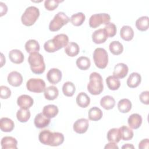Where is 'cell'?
Instances as JSON below:
<instances>
[{
	"label": "cell",
	"instance_id": "cell-1",
	"mask_svg": "<svg viewBox=\"0 0 149 149\" xmlns=\"http://www.w3.org/2000/svg\"><path fill=\"white\" fill-rule=\"evenodd\" d=\"M69 42V38L65 34H59L52 39L49 40L44 43V48L46 52H54L66 47Z\"/></svg>",
	"mask_w": 149,
	"mask_h": 149
},
{
	"label": "cell",
	"instance_id": "cell-2",
	"mask_svg": "<svg viewBox=\"0 0 149 149\" xmlns=\"http://www.w3.org/2000/svg\"><path fill=\"white\" fill-rule=\"evenodd\" d=\"M28 62L33 73L40 74L44 72L45 65L44 61V58L38 52L30 54L28 58Z\"/></svg>",
	"mask_w": 149,
	"mask_h": 149
},
{
	"label": "cell",
	"instance_id": "cell-3",
	"mask_svg": "<svg viewBox=\"0 0 149 149\" xmlns=\"http://www.w3.org/2000/svg\"><path fill=\"white\" fill-rule=\"evenodd\" d=\"M89 83L87 84V90L92 95H98L103 90V81L102 76L97 72H93L89 77Z\"/></svg>",
	"mask_w": 149,
	"mask_h": 149
},
{
	"label": "cell",
	"instance_id": "cell-4",
	"mask_svg": "<svg viewBox=\"0 0 149 149\" xmlns=\"http://www.w3.org/2000/svg\"><path fill=\"white\" fill-rule=\"evenodd\" d=\"M40 16V11L38 8L30 6L27 8L22 15V23L26 26H31L34 24Z\"/></svg>",
	"mask_w": 149,
	"mask_h": 149
},
{
	"label": "cell",
	"instance_id": "cell-5",
	"mask_svg": "<svg viewBox=\"0 0 149 149\" xmlns=\"http://www.w3.org/2000/svg\"><path fill=\"white\" fill-rule=\"evenodd\" d=\"M69 20V17L64 12H59L55 15L53 19L50 22L49 29L51 31H58L62 26L66 24Z\"/></svg>",
	"mask_w": 149,
	"mask_h": 149
},
{
	"label": "cell",
	"instance_id": "cell-6",
	"mask_svg": "<svg viewBox=\"0 0 149 149\" xmlns=\"http://www.w3.org/2000/svg\"><path fill=\"white\" fill-rule=\"evenodd\" d=\"M93 60L95 66L100 69H104L108 63V55L102 48H97L93 52Z\"/></svg>",
	"mask_w": 149,
	"mask_h": 149
},
{
	"label": "cell",
	"instance_id": "cell-7",
	"mask_svg": "<svg viewBox=\"0 0 149 149\" xmlns=\"http://www.w3.org/2000/svg\"><path fill=\"white\" fill-rule=\"evenodd\" d=\"M111 17L108 13H97L93 15L89 19V25L92 28H96L101 24L107 25L110 22Z\"/></svg>",
	"mask_w": 149,
	"mask_h": 149
},
{
	"label": "cell",
	"instance_id": "cell-8",
	"mask_svg": "<svg viewBox=\"0 0 149 149\" xmlns=\"http://www.w3.org/2000/svg\"><path fill=\"white\" fill-rule=\"evenodd\" d=\"M26 87L29 91L36 93H40L45 88V83L41 79L31 78L26 83Z\"/></svg>",
	"mask_w": 149,
	"mask_h": 149
},
{
	"label": "cell",
	"instance_id": "cell-9",
	"mask_svg": "<svg viewBox=\"0 0 149 149\" xmlns=\"http://www.w3.org/2000/svg\"><path fill=\"white\" fill-rule=\"evenodd\" d=\"M47 79L50 83L55 84L61 80L62 72L57 68H52L48 72Z\"/></svg>",
	"mask_w": 149,
	"mask_h": 149
},
{
	"label": "cell",
	"instance_id": "cell-10",
	"mask_svg": "<svg viewBox=\"0 0 149 149\" xmlns=\"http://www.w3.org/2000/svg\"><path fill=\"white\" fill-rule=\"evenodd\" d=\"M88 120L86 118L77 119L73 124V130L75 132L83 134L87 132L88 128Z\"/></svg>",
	"mask_w": 149,
	"mask_h": 149
},
{
	"label": "cell",
	"instance_id": "cell-11",
	"mask_svg": "<svg viewBox=\"0 0 149 149\" xmlns=\"http://www.w3.org/2000/svg\"><path fill=\"white\" fill-rule=\"evenodd\" d=\"M128 72L129 68L126 64L123 63H119L114 67L113 76L117 79H123L127 75Z\"/></svg>",
	"mask_w": 149,
	"mask_h": 149
},
{
	"label": "cell",
	"instance_id": "cell-12",
	"mask_svg": "<svg viewBox=\"0 0 149 149\" xmlns=\"http://www.w3.org/2000/svg\"><path fill=\"white\" fill-rule=\"evenodd\" d=\"M34 103V100L30 95L23 94L19 96L17 100V104L20 108L29 109Z\"/></svg>",
	"mask_w": 149,
	"mask_h": 149
},
{
	"label": "cell",
	"instance_id": "cell-13",
	"mask_svg": "<svg viewBox=\"0 0 149 149\" xmlns=\"http://www.w3.org/2000/svg\"><path fill=\"white\" fill-rule=\"evenodd\" d=\"M8 81L13 87L20 86L23 82V77L22 74L17 71H12L8 76Z\"/></svg>",
	"mask_w": 149,
	"mask_h": 149
},
{
	"label": "cell",
	"instance_id": "cell-14",
	"mask_svg": "<svg viewBox=\"0 0 149 149\" xmlns=\"http://www.w3.org/2000/svg\"><path fill=\"white\" fill-rule=\"evenodd\" d=\"M108 35L104 29H100L94 31L92 34V40L95 44H102L106 41Z\"/></svg>",
	"mask_w": 149,
	"mask_h": 149
},
{
	"label": "cell",
	"instance_id": "cell-15",
	"mask_svg": "<svg viewBox=\"0 0 149 149\" xmlns=\"http://www.w3.org/2000/svg\"><path fill=\"white\" fill-rule=\"evenodd\" d=\"M50 118L45 116L42 112L38 113L34 119V123L36 127L42 129L48 126L50 123Z\"/></svg>",
	"mask_w": 149,
	"mask_h": 149
},
{
	"label": "cell",
	"instance_id": "cell-16",
	"mask_svg": "<svg viewBox=\"0 0 149 149\" xmlns=\"http://www.w3.org/2000/svg\"><path fill=\"white\" fill-rule=\"evenodd\" d=\"M1 144L2 149H16L17 141L13 137L5 136L2 139Z\"/></svg>",
	"mask_w": 149,
	"mask_h": 149
},
{
	"label": "cell",
	"instance_id": "cell-17",
	"mask_svg": "<svg viewBox=\"0 0 149 149\" xmlns=\"http://www.w3.org/2000/svg\"><path fill=\"white\" fill-rule=\"evenodd\" d=\"M9 58L10 61L16 64H20L24 61V57L21 51L14 49L11 50L9 53Z\"/></svg>",
	"mask_w": 149,
	"mask_h": 149
},
{
	"label": "cell",
	"instance_id": "cell-18",
	"mask_svg": "<svg viewBox=\"0 0 149 149\" xmlns=\"http://www.w3.org/2000/svg\"><path fill=\"white\" fill-rule=\"evenodd\" d=\"M127 123L130 128L137 129L142 123V118L138 113H133L128 118Z\"/></svg>",
	"mask_w": 149,
	"mask_h": 149
},
{
	"label": "cell",
	"instance_id": "cell-19",
	"mask_svg": "<svg viewBox=\"0 0 149 149\" xmlns=\"http://www.w3.org/2000/svg\"><path fill=\"white\" fill-rule=\"evenodd\" d=\"M15 127L13 120L8 118H2L0 119V128L3 132H10Z\"/></svg>",
	"mask_w": 149,
	"mask_h": 149
},
{
	"label": "cell",
	"instance_id": "cell-20",
	"mask_svg": "<svg viewBox=\"0 0 149 149\" xmlns=\"http://www.w3.org/2000/svg\"><path fill=\"white\" fill-rule=\"evenodd\" d=\"M141 81V77L140 74L136 72L132 73L127 80V85L130 88H135L139 86Z\"/></svg>",
	"mask_w": 149,
	"mask_h": 149
},
{
	"label": "cell",
	"instance_id": "cell-21",
	"mask_svg": "<svg viewBox=\"0 0 149 149\" xmlns=\"http://www.w3.org/2000/svg\"><path fill=\"white\" fill-rule=\"evenodd\" d=\"M121 38L126 41L132 40L134 37V31L129 26H123L120 30Z\"/></svg>",
	"mask_w": 149,
	"mask_h": 149
},
{
	"label": "cell",
	"instance_id": "cell-22",
	"mask_svg": "<svg viewBox=\"0 0 149 149\" xmlns=\"http://www.w3.org/2000/svg\"><path fill=\"white\" fill-rule=\"evenodd\" d=\"M59 110L58 107L53 104H49L44 106L42 109V113L48 118H53L57 115Z\"/></svg>",
	"mask_w": 149,
	"mask_h": 149
},
{
	"label": "cell",
	"instance_id": "cell-23",
	"mask_svg": "<svg viewBox=\"0 0 149 149\" xmlns=\"http://www.w3.org/2000/svg\"><path fill=\"white\" fill-rule=\"evenodd\" d=\"M45 98L48 100H54L56 99L59 94V91L54 86H51L45 88L44 90Z\"/></svg>",
	"mask_w": 149,
	"mask_h": 149
},
{
	"label": "cell",
	"instance_id": "cell-24",
	"mask_svg": "<svg viewBox=\"0 0 149 149\" xmlns=\"http://www.w3.org/2000/svg\"><path fill=\"white\" fill-rule=\"evenodd\" d=\"M90 102V98L88 95L84 93H80L76 97V103L81 108L87 107Z\"/></svg>",
	"mask_w": 149,
	"mask_h": 149
},
{
	"label": "cell",
	"instance_id": "cell-25",
	"mask_svg": "<svg viewBox=\"0 0 149 149\" xmlns=\"http://www.w3.org/2000/svg\"><path fill=\"white\" fill-rule=\"evenodd\" d=\"M100 105L105 109L109 110L114 107L115 105V100L111 95H105L101 99Z\"/></svg>",
	"mask_w": 149,
	"mask_h": 149
},
{
	"label": "cell",
	"instance_id": "cell-26",
	"mask_svg": "<svg viewBox=\"0 0 149 149\" xmlns=\"http://www.w3.org/2000/svg\"><path fill=\"white\" fill-rule=\"evenodd\" d=\"M79 51L80 48L78 44L74 42H70L65 48V53L70 57L76 56L79 54Z\"/></svg>",
	"mask_w": 149,
	"mask_h": 149
},
{
	"label": "cell",
	"instance_id": "cell-27",
	"mask_svg": "<svg viewBox=\"0 0 149 149\" xmlns=\"http://www.w3.org/2000/svg\"><path fill=\"white\" fill-rule=\"evenodd\" d=\"M102 111L101 109L97 107H94L91 108L88 113V118L91 120L97 121L101 119L102 116Z\"/></svg>",
	"mask_w": 149,
	"mask_h": 149
},
{
	"label": "cell",
	"instance_id": "cell-28",
	"mask_svg": "<svg viewBox=\"0 0 149 149\" xmlns=\"http://www.w3.org/2000/svg\"><path fill=\"white\" fill-rule=\"evenodd\" d=\"M121 139L125 141L131 140L133 137V130L126 126H122L119 128Z\"/></svg>",
	"mask_w": 149,
	"mask_h": 149
},
{
	"label": "cell",
	"instance_id": "cell-29",
	"mask_svg": "<svg viewBox=\"0 0 149 149\" xmlns=\"http://www.w3.org/2000/svg\"><path fill=\"white\" fill-rule=\"evenodd\" d=\"M107 139L109 142L117 143L121 140L119 129L112 128L107 133Z\"/></svg>",
	"mask_w": 149,
	"mask_h": 149
},
{
	"label": "cell",
	"instance_id": "cell-30",
	"mask_svg": "<svg viewBox=\"0 0 149 149\" xmlns=\"http://www.w3.org/2000/svg\"><path fill=\"white\" fill-rule=\"evenodd\" d=\"M132 106L131 101L127 98L122 99L118 103V108L122 113L129 112L132 108Z\"/></svg>",
	"mask_w": 149,
	"mask_h": 149
},
{
	"label": "cell",
	"instance_id": "cell-31",
	"mask_svg": "<svg viewBox=\"0 0 149 149\" xmlns=\"http://www.w3.org/2000/svg\"><path fill=\"white\" fill-rule=\"evenodd\" d=\"M109 49L112 54L118 55L122 53L123 51V46L119 41H113L109 44Z\"/></svg>",
	"mask_w": 149,
	"mask_h": 149
},
{
	"label": "cell",
	"instance_id": "cell-32",
	"mask_svg": "<svg viewBox=\"0 0 149 149\" xmlns=\"http://www.w3.org/2000/svg\"><path fill=\"white\" fill-rule=\"evenodd\" d=\"M148 16H144L139 17L136 21V26L137 29L141 31H144L148 29Z\"/></svg>",
	"mask_w": 149,
	"mask_h": 149
},
{
	"label": "cell",
	"instance_id": "cell-33",
	"mask_svg": "<svg viewBox=\"0 0 149 149\" xmlns=\"http://www.w3.org/2000/svg\"><path fill=\"white\" fill-rule=\"evenodd\" d=\"M106 83L108 88L111 90H116L120 86L119 80L113 76H109L107 77L106 79Z\"/></svg>",
	"mask_w": 149,
	"mask_h": 149
},
{
	"label": "cell",
	"instance_id": "cell-34",
	"mask_svg": "<svg viewBox=\"0 0 149 149\" xmlns=\"http://www.w3.org/2000/svg\"><path fill=\"white\" fill-rule=\"evenodd\" d=\"M25 49L26 51L30 54L38 52L40 51L39 43L35 40H29L25 44Z\"/></svg>",
	"mask_w": 149,
	"mask_h": 149
},
{
	"label": "cell",
	"instance_id": "cell-35",
	"mask_svg": "<svg viewBox=\"0 0 149 149\" xmlns=\"http://www.w3.org/2000/svg\"><path fill=\"white\" fill-rule=\"evenodd\" d=\"M64 141V136L59 132H52L51 136L50 146H58L62 144Z\"/></svg>",
	"mask_w": 149,
	"mask_h": 149
},
{
	"label": "cell",
	"instance_id": "cell-36",
	"mask_svg": "<svg viewBox=\"0 0 149 149\" xmlns=\"http://www.w3.org/2000/svg\"><path fill=\"white\" fill-rule=\"evenodd\" d=\"M52 134V132H50L48 130H42L38 136V139L40 143L44 145L49 146L51 136Z\"/></svg>",
	"mask_w": 149,
	"mask_h": 149
},
{
	"label": "cell",
	"instance_id": "cell-37",
	"mask_svg": "<svg viewBox=\"0 0 149 149\" xmlns=\"http://www.w3.org/2000/svg\"><path fill=\"white\" fill-rule=\"evenodd\" d=\"M76 91L74 84L71 81L65 82L62 86V92L65 96L72 97Z\"/></svg>",
	"mask_w": 149,
	"mask_h": 149
},
{
	"label": "cell",
	"instance_id": "cell-38",
	"mask_svg": "<svg viewBox=\"0 0 149 149\" xmlns=\"http://www.w3.org/2000/svg\"><path fill=\"white\" fill-rule=\"evenodd\" d=\"M76 63L78 68L83 70L88 69L91 65L90 59L86 56H80L76 60Z\"/></svg>",
	"mask_w": 149,
	"mask_h": 149
},
{
	"label": "cell",
	"instance_id": "cell-39",
	"mask_svg": "<svg viewBox=\"0 0 149 149\" xmlns=\"http://www.w3.org/2000/svg\"><path fill=\"white\" fill-rule=\"evenodd\" d=\"M86 16L82 12H78L72 15L70 20L73 25L75 26H81L85 20Z\"/></svg>",
	"mask_w": 149,
	"mask_h": 149
},
{
	"label": "cell",
	"instance_id": "cell-40",
	"mask_svg": "<svg viewBox=\"0 0 149 149\" xmlns=\"http://www.w3.org/2000/svg\"><path fill=\"white\" fill-rule=\"evenodd\" d=\"M16 117L19 122L22 123L26 122L30 118V111L29 109L20 108L17 111Z\"/></svg>",
	"mask_w": 149,
	"mask_h": 149
},
{
	"label": "cell",
	"instance_id": "cell-41",
	"mask_svg": "<svg viewBox=\"0 0 149 149\" xmlns=\"http://www.w3.org/2000/svg\"><path fill=\"white\" fill-rule=\"evenodd\" d=\"M104 29L106 31L108 37H113L116 33V27L113 23H109L104 27Z\"/></svg>",
	"mask_w": 149,
	"mask_h": 149
},
{
	"label": "cell",
	"instance_id": "cell-42",
	"mask_svg": "<svg viewBox=\"0 0 149 149\" xmlns=\"http://www.w3.org/2000/svg\"><path fill=\"white\" fill-rule=\"evenodd\" d=\"M62 1L59 0H46L44 2V6L48 10H54L58 6L59 3Z\"/></svg>",
	"mask_w": 149,
	"mask_h": 149
},
{
	"label": "cell",
	"instance_id": "cell-43",
	"mask_svg": "<svg viewBox=\"0 0 149 149\" xmlns=\"http://www.w3.org/2000/svg\"><path fill=\"white\" fill-rule=\"evenodd\" d=\"M0 96L2 99H7L11 95V91L9 87L5 86H0Z\"/></svg>",
	"mask_w": 149,
	"mask_h": 149
},
{
	"label": "cell",
	"instance_id": "cell-44",
	"mask_svg": "<svg viewBox=\"0 0 149 149\" xmlns=\"http://www.w3.org/2000/svg\"><path fill=\"white\" fill-rule=\"evenodd\" d=\"M148 95H149V91H143L139 95V99L141 103L148 105L149 104V100H148Z\"/></svg>",
	"mask_w": 149,
	"mask_h": 149
},
{
	"label": "cell",
	"instance_id": "cell-45",
	"mask_svg": "<svg viewBox=\"0 0 149 149\" xmlns=\"http://www.w3.org/2000/svg\"><path fill=\"white\" fill-rule=\"evenodd\" d=\"M148 144H149V140L148 139H143L139 143V148L140 149H144V148L147 149L148 148Z\"/></svg>",
	"mask_w": 149,
	"mask_h": 149
},
{
	"label": "cell",
	"instance_id": "cell-46",
	"mask_svg": "<svg viewBox=\"0 0 149 149\" xmlns=\"http://www.w3.org/2000/svg\"><path fill=\"white\" fill-rule=\"evenodd\" d=\"M1 5V16H2L3 15H5L8 10V8L5 3H3L2 2H0Z\"/></svg>",
	"mask_w": 149,
	"mask_h": 149
},
{
	"label": "cell",
	"instance_id": "cell-47",
	"mask_svg": "<svg viewBox=\"0 0 149 149\" xmlns=\"http://www.w3.org/2000/svg\"><path fill=\"white\" fill-rule=\"evenodd\" d=\"M104 148H115V149H118V146L115 144V143H113V142H110L108 144H107L105 145V146L104 147Z\"/></svg>",
	"mask_w": 149,
	"mask_h": 149
},
{
	"label": "cell",
	"instance_id": "cell-48",
	"mask_svg": "<svg viewBox=\"0 0 149 149\" xmlns=\"http://www.w3.org/2000/svg\"><path fill=\"white\" fill-rule=\"evenodd\" d=\"M122 148H134V146L131 144H125L122 147Z\"/></svg>",
	"mask_w": 149,
	"mask_h": 149
}]
</instances>
